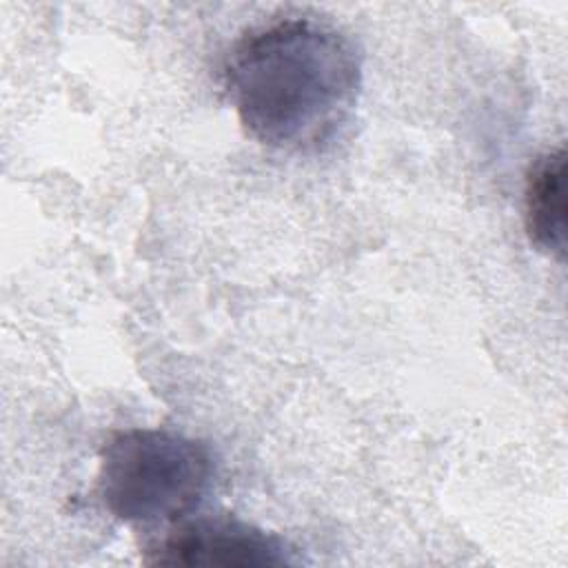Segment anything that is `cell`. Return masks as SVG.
<instances>
[{
  "label": "cell",
  "mask_w": 568,
  "mask_h": 568,
  "mask_svg": "<svg viewBox=\"0 0 568 568\" xmlns=\"http://www.w3.org/2000/svg\"><path fill=\"white\" fill-rule=\"evenodd\" d=\"M526 231L537 248L564 260L566 253V155L564 149L539 155L526 178Z\"/></svg>",
  "instance_id": "cell-4"
},
{
  "label": "cell",
  "mask_w": 568,
  "mask_h": 568,
  "mask_svg": "<svg viewBox=\"0 0 568 568\" xmlns=\"http://www.w3.org/2000/svg\"><path fill=\"white\" fill-rule=\"evenodd\" d=\"M362 89L355 44L313 18H282L251 29L224 62V91L264 146L317 153L351 122Z\"/></svg>",
  "instance_id": "cell-1"
},
{
  "label": "cell",
  "mask_w": 568,
  "mask_h": 568,
  "mask_svg": "<svg viewBox=\"0 0 568 568\" xmlns=\"http://www.w3.org/2000/svg\"><path fill=\"white\" fill-rule=\"evenodd\" d=\"M213 473L211 448L200 439L131 428L115 433L100 450L98 493L122 521L173 526L200 508Z\"/></svg>",
  "instance_id": "cell-2"
},
{
  "label": "cell",
  "mask_w": 568,
  "mask_h": 568,
  "mask_svg": "<svg viewBox=\"0 0 568 568\" xmlns=\"http://www.w3.org/2000/svg\"><path fill=\"white\" fill-rule=\"evenodd\" d=\"M153 566H286L295 564L291 546L235 517H195L166 526L144 548Z\"/></svg>",
  "instance_id": "cell-3"
}]
</instances>
